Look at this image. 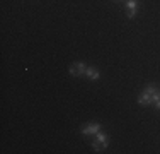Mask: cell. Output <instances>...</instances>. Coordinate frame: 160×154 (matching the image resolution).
<instances>
[{"label": "cell", "mask_w": 160, "mask_h": 154, "mask_svg": "<svg viewBox=\"0 0 160 154\" xmlns=\"http://www.w3.org/2000/svg\"><path fill=\"white\" fill-rule=\"evenodd\" d=\"M97 140L94 142V149H96V151H102V149H106V146H108V137L106 135H102V134H97Z\"/></svg>", "instance_id": "1"}, {"label": "cell", "mask_w": 160, "mask_h": 154, "mask_svg": "<svg viewBox=\"0 0 160 154\" xmlns=\"http://www.w3.org/2000/svg\"><path fill=\"white\" fill-rule=\"evenodd\" d=\"M83 72H85V65L80 63V62H75V63L70 65V74L72 75H80V74H83Z\"/></svg>", "instance_id": "2"}, {"label": "cell", "mask_w": 160, "mask_h": 154, "mask_svg": "<svg viewBox=\"0 0 160 154\" xmlns=\"http://www.w3.org/2000/svg\"><path fill=\"white\" fill-rule=\"evenodd\" d=\"M135 12H136V2L135 0H129L126 3V15L128 17H135Z\"/></svg>", "instance_id": "3"}, {"label": "cell", "mask_w": 160, "mask_h": 154, "mask_svg": "<svg viewBox=\"0 0 160 154\" xmlns=\"http://www.w3.org/2000/svg\"><path fill=\"white\" fill-rule=\"evenodd\" d=\"M147 92H148V96H150V99H152V101H155V103H157L158 99H160V91L157 89V87H148Z\"/></svg>", "instance_id": "4"}, {"label": "cell", "mask_w": 160, "mask_h": 154, "mask_svg": "<svg viewBox=\"0 0 160 154\" xmlns=\"http://www.w3.org/2000/svg\"><path fill=\"white\" fill-rule=\"evenodd\" d=\"M97 130H99V125H97V123H94V125L85 127V129L82 130V134H83V135H94V134H97Z\"/></svg>", "instance_id": "5"}, {"label": "cell", "mask_w": 160, "mask_h": 154, "mask_svg": "<svg viewBox=\"0 0 160 154\" xmlns=\"http://www.w3.org/2000/svg\"><path fill=\"white\" fill-rule=\"evenodd\" d=\"M138 101H140V105H148V103H152V99H150V96H148V92L145 91V92H142L140 94V98H138Z\"/></svg>", "instance_id": "6"}, {"label": "cell", "mask_w": 160, "mask_h": 154, "mask_svg": "<svg viewBox=\"0 0 160 154\" xmlns=\"http://www.w3.org/2000/svg\"><path fill=\"white\" fill-rule=\"evenodd\" d=\"M85 74L89 75L90 79H97V77H99V72L96 70V69H92V67H90V69H85Z\"/></svg>", "instance_id": "7"}, {"label": "cell", "mask_w": 160, "mask_h": 154, "mask_svg": "<svg viewBox=\"0 0 160 154\" xmlns=\"http://www.w3.org/2000/svg\"><path fill=\"white\" fill-rule=\"evenodd\" d=\"M157 108H158V110H160V99H158V101H157Z\"/></svg>", "instance_id": "8"}, {"label": "cell", "mask_w": 160, "mask_h": 154, "mask_svg": "<svg viewBox=\"0 0 160 154\" xmlns=\"http://www.w3.org/2000/svg\"><path fill=\"white\" fill-rule=\"evenodd\" d=\"M112 2H121V0H112Z\"/></svg>", "instance_id": "9"}, {"label": "cell", "mask_w": 160, "mask_h": 154, "mask_svg": "<svg viewBox=\"0 0 160 154\" xmlns=\"http://www.w3.org/2000/svg\"><path fill=\"white\" fill-rule=\"evenodd\" d=\"M128 2H129V0H128Z\"/></svg>", "instance_id": "10"}]
</instances>
